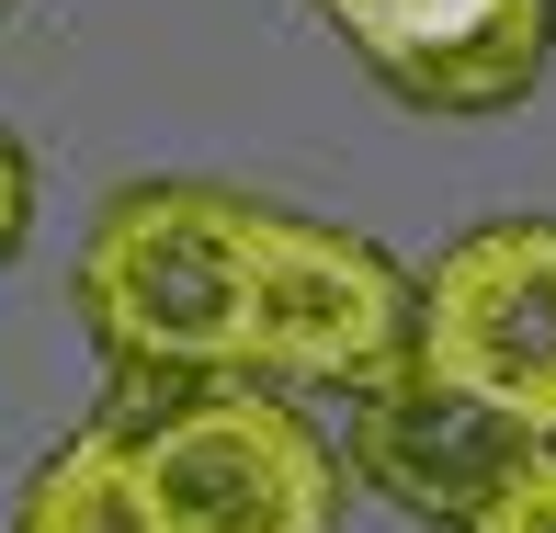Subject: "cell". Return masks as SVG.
<instances>
[{
  "label": "cell",
  "instance_id": "obj_9",
  "mask_svg": "<svg viewBox=\"0 0 556 533\" xmlns=\"http://www.w3.org/2000/svg\"><path fill=\"white\" fill-rule=\"evenodd\" d=\"M23 227H35V160H23V148L0 137V262L23 250Z\"/></svg>",
  "mask_w": 556,
  "mask_h": 533
},
{
  "label": "cell",
  "instance_id": "obj_3",
  "mask_svg": "<svg viewBox=\"0 0 556 533\" xmlns=\"http://www.w3.org/2000/svg\"><path fill=\"white\" fill-rule=\"evenodd\" d=\"M420 352V284L375 239L262 205V284H250V375L262 386H375Z\"/></svg>",
  "mask_w": 556,
  "mask_h": 533
},
{
  "label": "cell",
  "instance_id": "obj_4",
  "mask_svg": "<svg viewBox=\"0 0 556 533\" xmlns=\"http://www.w3.org/2000/svg\"><path fill=\"white\" fill-rule=\"evenodd\" d=\"M420 352L534 443H556V216L466 227L420 272Z\"/></svg>",
  "mask_w": 556,
  "mask_h": 533
},
{
  "label": "cell",
  "instance_id": "obj_6",
  "mask_svg": "<svg viewBox=\"0 0 556 533\" xmlns=\"http://www.w3.org/2000/svg\"><path fill=\"white\" fill-rule=\"evenodd\" d=\"M318 12L420 114H500L556 58V0H318Z\"/></svg>",
  "mask_w": 556,
  "mask_h": 533
},
{
  "label": "cell",
  "instance_id": "obj_8",
  "mask_svg": "<svg viewBox=\"0 0 556 533\" xmlns=\"http://www.w3.org/2000/svg\"><path fill=\"white\" fill-rule=\"evenodd\" d=\"M477 533H556V443L489 499V511H477Z\"/></svg>",
  "mask_w": 556,
  "mask_h": 533
},
{
  "label": "cell",
  "instance_id": "obj_5",
  "mask_svg": "<svg viewBox=\"0 0 556 533\" xmlns=\"http://www.w3.org/2000/svg\"><path fill=\"white\" fill-rule=\"evenodd\" d=\"M534 431L511 409H489L477 386H454L432 352H409L397 375L352 386V420H341V466L364 477L375 499H397L409 522H443V533H477L500 488L534 466Z\"/></svg>",
  "mask_w": 556,
  "mask_h": 533
},
{
  "label": "cell",
  "instance_id": "obj_2",
  "mask_svg": "<svg viewBox=\"0 0 556 533\" xmlns=\"http://www.w3.org/2000/svg\"><path fill=\"white\" fill-rule=\"evenodd\" d=\"M160 533H341V454L262 375H114Z\"/></svg>",
  "mask_w": 556,
  "mask_h": 533
},
{
  "label": "cell",
  "instance_id": "obj_1",
  "mask_svg": "<svg viewBox=\"0 0 556 533\" xmlns=\"http://www.w3.org/2000/svg\"><path fill=\"white\" fill-rule=\"evenodd\" d=\"M262 205L227 182H125L80 239V318L114 375H250Z\"/></svg>",
  "mask_w": 556,
  "mask_h": 533
},
{
  "label": "cell",
  "instance_id": "obj_7",
  "mask_svg": "<svg viewBox=\"0 0 556 533\" xmlns=\"http://www.w3.org/2000/svg\"><path fill=\"white\" fill-rule=\"evenodd\" d=\"M12 533H160V499H148V466H137V431L114 409L91 431H68L35 477H23V511Z\"/></svg>",
  "mask_w": 556,
  "mask_h": 533
},
{
  "label": "cell",
  "instance_id": "obj_10",
  "mask_svg": "<svg viewBox=\"0 0 556 533\" xmlns=\"http://www.w3.org/2000/svg\"><path fill=\"white\" fill-rule=\"evenodd\" d=\"M0 12H12V0H0Z\"/></svg>",
  "mask_w": 556,
  "mask_h": 533
}]
</instances>
